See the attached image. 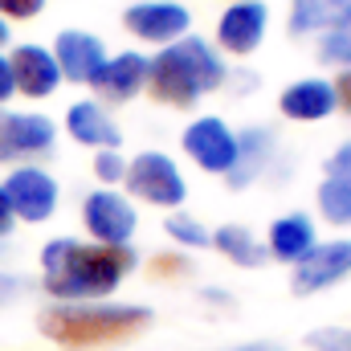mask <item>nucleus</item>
<instances>
[{
    "label": "nucleus",
    "mask_w": 351,
    "mask_h": 351,
    "mask_svg": "<svg viewBox=\"0 0 351 351\" xmlns=\"http://www.w3.org/2000/svg\"><path fill=\"white\" fill-rule=\"evenodd\" d=\"M351 274V241L348 237H335V241H319L302 262L294 265L290 274V290L294 294H323L331 286H339Z\"/></svg>",
    "instance_id": "obj_9"
},
{
    "label": "nucleus",
    "mask_w": 351,
    "mask_h": 351,
    "mask_svg": "<svg viewBox=\"0 0 351 351\" xmlns=\"http://www.w3.org/2000/svg\"><path fill=\"white\" fill-rule=\"evenodd\" d=\"M139 265L131 245H98L78 237H53L41 250V286L58 302H102Z\"/></svg>",
    "instance_id": "obj_1"
},
{
    "label": "nucleus",
    "mask_w": 351,
    "mask_h": 351,
    "mask_svg": "<svg viewBox=\"0 0 351 351\" xmlns=\"http://www.w3.org/2000/svg\"><path fill=\"white\" fill-rule=\"evenodd\" d=\"M29 282L25 278H16V274H0V306L4 302H12V298H21V290H25Z\"/></svg>",
    "instance_id": "obj_28"
},
{
    "label": "nucleus",
    "mask_w": 351,
    "mask_h": 351,
    "mask_svg": "<svg viewBox=\"0 0 351 351\" xmlns=\"http://www.w3.org/2000/svg\"><path fill=\"white\" fill-rule=\"evenodd\" d=\"M94 176H98L102 184H119V180L127 176V160H123L119 152H98V156H94Z\"/></svg>",
    "instance_id": "obj_25"
},
{
    "label": "nucleus",
    "mask_w": 351,
    "mask_h": 351,
    "mask_svg": "<svg viewBox=\"0 0 351 351\" xmlns=\"http://www.w3.org/2000/svg\"><path fill=\"white\" fill-rule=\"evenodd\" d=\"M8 66H12L16 94H25V98H49L62 86V70L53 62V49H45V45H33V41L16 45L8 53Z\"/></svg>",
    "instance_id": "obj_13"
},
{
    "label": "nucleus",
    "mask_w": 351,
    "mask_h": 351,
    "mask_svg": "<svg viewBox=\"0 0 351 351\" xmlns=\"http://www.w3.org/2000/svg\"><path fill=\"white\" fill-rule=\"evenodd\" d=\"M213 245H217L233 265H241V269H258V265L269 262L265 245L245 229V225H221V229L213 233Z\"/></svg>",
    "instance_id": "obj_21"
},
{
    "label": "nucleus",
    "mask_w": 351,
    "mask_h": 351,
    "mask_svg": "<svg viewBox=\"0 0 351 351\" xmlns=\"http://www.w3.org/2000/svg\"><path fill=\"white\" fill-rule=\"evenodd\" d=\"M229 82V66L225 58L213 49V41L188 33L172 45H164L156 58H152V70H147V90L156 102H168V106H196L204 94L221 90Z\"/></svg>",
    "instance_id": "obj_2"
},
{
    "label": "nucleus",
    "mask_w": 351,
    "mask_h": 351,
    "mask_svg": "<svg viewBox=\"0 0 351 351\" xmlns=\"http://www.w3.org/2000/svg\"><path fill=\"white\" fill-rule=\"evenodd\" d=\"M0 188H4V196H8V204H12V217H16V221H29V225L49 221V217L58 213V200H62L58 180L45 172V168H37V164L12 168Z\"/></svg>",
    "instance_id": "obj_6"
},
{
    "label": "nucleus",
    "mask_w": 351,
    "mask_h": 351,
    "mask_svg": "<svg viewBox=\"0 0 351 351\" xmlns=\"http://www.w3.org/2000/svg\"><path fill=\"white\" fill-rule=\"evenodd\" d=\"M66 131H70L74 143L94 147V152H119V143H123L119 123H114V119L106 114V106L94 102V98H82V102H74V106L66 110Z\"/></svg>",
    "instance_id": "obj_16"
},
{
    "label": "nucleus",
    "mask_w": 351,
    "mask_h": 351,
    "mask_svg": "<svg viewBox=\"0 0 351 351\" xmlns=\"http://www.w3.org/2000/svg\"><path fill=\"white\" fill-rule=\"evenodd\" d=\"M278 110L286 119H298V123H319L331 110H339L335 106V86L327 78H298L278 94Z\"/></svg>",
    "instance_id": "obj_18"
},
{
    "label": "nucleus",
    "mask_w": 351,
    "mask_h": 351,
    "mask_svg": "<svg viewBox=\"0 0 351 351\" xmlns=\"http://www.w3.org/2000/svg\"><path fill=\"white\" fill-rule=\"evenodd\" d=\"M147 70H152V58L127 49V53L106 58V66L98 70V78H94L90 86L98 90L106 102H131L135 94L147 90Z\"/></svg>",
    "instance_id": "obj_15"
},
{
    "label": "nucleus",
    "mask_w": 351,
    "mask_h": 351,
    "mask_svg": "<svg viewBox=\"0 0 351 351\" xmlns=\"http://www.w3.org/2000/svg\"><path fill=\"white\" fill-rule=\"evenodd\" d=\"M82 225H86L90 241H98V245H131V237L139 229V213L127 196L98 188L82 200Z\"/></svg>",
    "instance_id": "obj_7"
},
{
    "label": "nucleus",
    "mask_w": 351,
    "mask_h": 351,
    "mask_svg": "<svg viewBox=\"0 0 351 351\" xmlns=\"http://www.w3.org/2000/svg\"><path fill=\"white\" fill-rule=\"evenodd\" d=\"M4 45H8V21L0 16V49H4Z\"/></svg>",
    "instance_id": "obj_32"
},
{
    "label": "nucleus",
    "mask_w": 351,
    "mask_h": 351,
    "mask_svg": "<svg viewBox=\"0 0 351 351\" xmlns=\"http://www.w3.org/2000/svg\"><path fill=\"white\" fill-rule=\"evenodd\" d=\"M315 200H319V213L327 225H339V229L351 225V139L331 152L327 176H323Z\"/></svg>",
    "instance_id": "obj_14"
},
{
    "label": "nucleus",
    "mask_w": 351,
    "mask_h": 351,
    "mask_svg": "<svg viewBox=\"0 0 351 351\" xmlns=\"http://www.w3.org/2000/svg\"><path fill=\"white\" fill-rule=\"evenodd\" d=\"M351 25V0H290V21L286 29L294 37H311V33H331Z\"/></svg>",
    "instance_id": "obj_19"
},
{
    "label": "nucleus",
    "mask_w": 351,
    "mask_h": 351,
    "mask_svg": "<svg viewBox=\"0 0 351 351\" xmlns=\"http://www.w3.org/2000/svg\"><path fill=\"white\" fill-rule=\"evenodd\" d=\"M265 29H269V8L262 0H233L217 21V45L225 53L250 58L265 41Z\"/></svg>",
    "instance_id": "obj_10"
},
{
    "label": "nucleus",
    "mask_w": 351,
    "mask_h": 351,
    "mask_svg": "<svg viewBox=\"0 0 351 351\" xmlns=\"http://www.w3.org/2000/svg\"><path fill=\"white\" fill-rule=\"evenodd\" d=\"M319 62H323V66L351 70V25L331 29V33H323V37H319Z\"/></svg>",
    "instance_id": "obj_23"
},
{
    "label": "nucleus",
    "mask_w": 351,
    "mask_h": 351,
    "mask_svg": "<svg viewBox=\"0 0 351 351\" xmlns=\"http://www.w3.org/2000/svg\"><path fill=\"white\" fill-rule=\"evenodd\" d=\"M274 147H278V139H274L269 127H245V131H237V164H233V172L225 176L229 188H245V184H254V180L269 168Z\"/></svg>",
    "instance_id": "obj_20"
},
{
    "label": "nucleus",
    "mask_w": 351,
    "mask_h": 351,
    "mask_svg": "<svg viewBox=\"0 0 351 351\" xmlns=\"http://www.w3.org/2000/svg\"><path fill=\"white\" fill-rule=\"evenodd\" d=\"M319 245V233H315V221L306 213H286L269 225V237H265V254L274 262L298 265L311 250Z\"/></svg>",
    "instance_id": "obj_17"
},
{
    "label": "nucleus",
    "mask_w": 351,
    "mask_h": 351,
    "mask_svg": "<svg viewBox=\"0 0 351 351\" xmlns=\"http://www.w3.org/2000/svg\"><path fill=\"white\" fill-rule=\"evenodd\" d=\"M152 323V306L139 302H53L41 315V335L62 348H102L139 335Z\"/></svg>",
    "instance_id": "obj_3"
},
{
    "label": "nucleus",
    "mask_w": 351,
    "mask_h": 351,
    "mask_svg": "<svg viewBox=\"0 0 351 351\" xmlns=\"http://www.w3.org/2000/svg\"><path fill=\"white\" fill-rule=\"evenodd\" d=\"M12 94H16V82H12V66H8V58L0 53V106H4Z\"/></svg>",
    "instance_id": "obj_29"
},
{
    "label": "nucleus",
    "mask_w": 351,
    "mask_h": 351,
    "mask_svg": "<svg viewBox=\"0 0 351 351\" xmlns=\"http://www.w3.org/2000/svg\"><path fill=\"white\" fill-rule=\"evenodd\" d=\"M58 139V127L45 114L29 110H0V160H25L45 156Z\"/></svg>",
    "instance_id": "obj_11"
},
{
    "label": "nucleus",
    "mask_w": 351,
    "mask_h": 351,
    "mask_svg": "<svg viewBox=\"0 0 351 351\" xmlns=\"http://www.w3.org/2000/svg\"><path fill=\"white\" fill-rule=\"evenodd\" d=\"M127 192L143 204H156V208H180L184 196H188V184L176 168L172 156L164 152H143L127 164V176H123Z\"/></svg>",
    "instance_id": "obj_4"
},
{
    "label": "nucleus",
    "mask_w": 351,
    "mask_h": 351,
    "mask_svg": "<svg viewBox=\"0 0 351 351\" xmlns=\"http://www.w3.org/2000/svg\"><path fill=\"white\" fill-rule=\"evenodd\" d=\"M180 147L188 152V160L200 168V172L213 176H229L233 164H237V131L217 119V114H200L184 127L180 135Z\"/></svg>",
    "instance_id": "obj_5"
},
{
    "label": "nucleus",
    "mask_w": 351,
    "mask_h": 351,
    "mask_svg": "<svg viewBox=\"0 0 351 351\" xmlns=\"http://www.w3.org/2000/svg\"><path fill=\"white\" fill-rule=\"evenodd\" d=\"M331 86H335V106L351 119V70H339V78Z\"/></svg>",
    "instance_id": "obj_27"
},
{
    "label": "nucleus",
    "mask_w": 351,
    "mask_h": 351,
    "mask_svg": "<svg viewBox=\"0 0 351 351\" xmlns=\"http://www.w3.org/2000/svg\"><path fill=\"white\" fill-rule=\"evenodd\" d=\"M12 225H16V217H12V204H8V196H4V188H0V245H4V237L12 233Z\"/></svg>",
    "instance_id": "obj_30"
},
{
    "label": "nucleus",
    "mask_w": 351,
    "mask_h": 351,
    "mask_svg": "<svg viewBox=\"0 0 351 351\" xmlns=\"http://www.w3.org/2000/svg\"><path fill=\"white\" fill-rule=\"evenodd\" d=\"M53 62H58L62 78L90 86L98 78V70L106 66V45L86 29H62L53 41Z\"/></svg>",
    "instance_id": "obj_12"
},
{
    "label": "nucleus",
    "mask_w": 351,
    "mask_h": 351,
    "mask_svg": "<svg viewBox=\"0 0 351 351\" xmlns=\"http://www.w3.org/2000/svg\"><path fill=\"white\" fill-rule=\"evenodd\" d=\"M164 229H168V237H172L176 245H184V250H208L213 245V233L196 217H188V213H172Z\"/></svg>",
    "instance_id": "obj_22"
},
{
    "label": "nucleus",
    "mask_w": 351,
    "mask_h": 351,
    "mask_svg": "<svg viewBox=\"0 0 351 351\" xmlns=\"http://www.w3.org/2000/svg\"><path fill=\"white\" fill-rule=\"evenodd\" d=\"M311 351H351V327H319L306 335Z\"/></svg>",
    "instance_id": "obj_24"
},
{
    "label": "nucleus",
    "mask_w": 351,
    "mask_h": 351,
    "mask_svg": "<svg viewBox=\"0 0 351 351\" xmlns=\"http://www.w3.org/2000/svg\"><path fill=\"white\" fill-rule=\"evenodd\" d=\"M45 8V0H0V16L4 21H33Z\"/></svg>",
    "instance_id": "obj_26"
},
{
    "label": "nucleus",
    "mask_w": 351,
    "mask_h": 351,
    "mask_svg": "<svg viewBox=\"0 0 351 351\" xmlns=\"http://www.w3.org/2000/svg\"><path fill=\"white\" fill-rule=\"evenodd\" d=\"M123 25L127 33H135L139 41L147 45H172L180 37H188L192 29V12L180 4V0H139L123 12Z\"/></svg>",
    "instance_id": "obj_8"
},
{
    "label": "nucleus",
    "mask_w": 351,
    "mask_h": 351,
    "mask_svg": "<svg viewBox=\"0 0 351 351\" xmlns=\"http://www.w3.org/2000/svg\"><path fill=\"white\" fill-rule=\"evenodd\" d=\"M229 351H282V348L269 343V339H258V343H241V348H229Z\"/></svg>",
    "instance_id": "obj_31"
}]
</instances>
